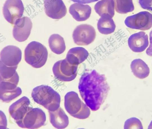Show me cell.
I'll use <instances>...</instances> for the list:
<instances>
[{
	"instance_id": "1",
	"label": "cell",
	"mask_w": 152,
	"mask_h": 129,
	"mask_svg": "<svg viewBox=\"0 0 152 129\" xmlns=\"http://www.w3.org/2000/svg\"><path fill=\"white\" fill-rule=\"evenodd\" d=\"M78 88L86 104L93 111L99 109L110 89L104 75L99 73L95 70L82 74Z\"/></svg>"
},
{
	"instance_id": "2",
	"label": "cell",
	"mask_w": 152,
	"mask_h": 129,
	"mask_svg": "<svg viewBox=\"0 0 152 129\" xmlns=\"http://www.w3.org/2000/svg\"><path fill=\"white\" fill-rule=\"evenodd\" d=\"M31 95L35 102L49 111H56L60 107V95L49 86L42 85L35 87Z\"/></svg>"
},
{
	"instance_id": "3",
	"label": "cell",
	"mask_w": 152,
	"mask_h": 129,
	"mask_svg": "<svg viewBox=\"0 0 152 129\" xmlns=\"http://www.w3.org/2000/svg\"><path fill=\"white\" fill-rule=\"evenodd\" d=\"M25 60L28 63L36 68L43 66L46 63L48 52L41 43L32 41L27 46L24 51Z\"/></svg>"
},
{
	"instance_id": "4",
	"label": "cell",
	"mask_w": 152,
	"mask_h": 129,
	"mask_svg": "<svg viewBox=\"0 0 152 129\" xmlns=\"http://www.w3.org/2000/svg\"><path fill=\"white\" fill-rule=\"evenodd\" d=\"M64 106L66 111L71 116L78 119H86L90 114L91 112L88 106L74 91L68 92L65 95Z\"/></svg>"
},
{
	"instance_id": "5",
	"label": "cell",
	"mask_w": 152,
	"mask_h": 129,
	"mask_svg": "<svg viewBox=\"0 0 152 129\" xmlns=\"http://www.w3.org/2000/svg\"><path fill=\"white\" fill-rule=\"evenodd\" d=\"M46 120L45 114L41 109L30 106L23 119L17 124L22 128L37 129L44 125Z\"/></svg>"
},
{
	"instance_id": "6",
	"label": "cell",
	"mask_w": 152,
	"mask_h": 129,
	"mask_svg": "<svg viewBox=\"0 0 152 129\" xmlns=\"http://www.w3.org/2000/svg\"><path fill=\"white\" fill-rule=\"evenodd\" d=\"M78 65L70 63L66 58L59 60L54 65L53 71L55 77L64 82L74 80L77 75Z\"/></svg>"
},
{
	"instance_id": "7",
	"label": "cell",
	"mask_w": 152,
	"mask_h": 129,
	"mask_svg": "<svg viewBox=\"0 0 152 129\" xmlns=\"http://www.w3.org/2000/svg\"><path fill=\"white\" fill-rule=\"evenodd\" d=\"M124 23L128 27L142 31L147 30L152 26V14L146 11H142L127 17Z\"/></svg>"
},
{
	"instance_id": "8",
	"label": "cell",
	"mask_w": 152,
	"mask_h": 129,
	"mask_svg": "<svg viewBox=\"0 0 152 129\" xmlns=\"http://www.w3.org/2000/svg\"><path fill=\"white\" fill-rule=\"evenodd\" d=\"M96 33L91 25L81 24L74 29L72 37L75 43L78 45H86L92 43L95 39Z\"/></svg>"
},
{
	"instance_id": "9",
	"label": "cell",
	"mask_w": 152,
	"mask_h": 129,
	"mask_svg": "<svg viewBox=\"0 0 152 129\" xmlns=\"http://www.w3.org/2000/svg\"><path fill=\"white\" fill-rule=\"evenodd\" d=\"M24 8L21 0H7L3 8L5 19L12 25L23 15Z\"/></svg>"
},
{
	"instance_id": "10",
	"label": "cell",
	"mask_w": 152,
	"mask_h": 129,
	"mask_svg": "<svg viewBox=\"0 0 152 129\" xmlns=\"http://www.w3.org/2000/svg\"><path fill=\"white\" fill-rule=\"evenodd\" d=\"M13 29V35L17 41L23 42L27 39L32 27L30 19L27 17H23L15 22Z\"/></svg>"
},
{
	"instance_id": "11",
	"label": "cell",
	"mask_w": 152,
	"mask_h": 129,
	"mask_svg": "<svg viewBox=\"0 0 152 129\" xmlns=\"http://www.w3.org/2000/svg\"><path fill=\"white\" fill-rule=\"evenodd\" d=\"M22 52L18 47L8 45L4 47L0 54V61L8 66H18L20 61Z\"/></svg>"
},
{
	"instance_id": "12",
	"label": "cell",
	"mask_w": 152,
	"mask_h": 129,
	"mask_svg": "<svg viewBox=\"0 0 152 129\" xmlns=\"http://www.w3.org/2000/svg\"><path fill=\"white\" fill-rule=\"evenodd\" d=\"M44 5L46 15L52 18L59 19L66 13L67 9L62 0H44Z\"/></svg>"
},
{
	"instance_id": "13",
	"label": "cell",
	"mask_w": 152,
	"mask_h": 129,
	"mask_svg": "<svg viewBox=\"0 0 152 129\" xmlns=\"http://www.w3.org/2000/svg\"><path fill=\"white\" fill-rule=\"evenodd\" d=\"M30 104L29 99L26 96H23L10 106L9 114L16 123L23 119L30 107Z\"/></svg>"
},
{
	"instance_id": "14",
	"label": "cell",
	"mask_w": 152,
	"mask_h": 129,
	"mask_svg": "<svg viewBox=\"0 0 152 129\" xmlns=\"http://www.w3.org/2000/svg\"><path fill=\"white\" fill-rule=\"evenodd\" d=\"M128 44L134 52H140L144 51L149 44L148 35L143 31L132 35L128 39Z\"/></svg>"
},
{
	"instance_id": "15",
	"label": "cell",
	"mask_w": 152,
	"mask_h": 129,
	"mask_svg": "<svg viewBox=\"0 0 152 129\" xmlns=\"http://www.w3.org/2000/svg\"><path fill=\"white\" fill-rule=\"evenodd\" d=\"M69 11L76 21H82L89 18L91 13V9L88 5L75 3L70 6Z\"/></svg>"
},
{
	"instance_id": "16",
	"label": "cell",
	"mask_w": 152,
	"mask_h": 129,
	"mask_svg": "<svg viewBox=\"0 0 152 129\" xmlns=\"http://www.w3.org/2000/svg\"><path fill=\"white\" fill-rule=\"evenodd\" d=\"M49 113L50 122L55 128L64 129L68 125V117L61 107L54 111H49Z\"/></svg>"
},
{
	"instance_id": "17",
	"label": "cell",
	"mask_w": 152,
	"mask_h": 129,
	"mask_svg": "<svg viewBox=\"0 0 152 129\" xmlns=\"http://www.w3.org/2000/svg\"><path fill=\"white\" fill-rule=\"evenodd\" d=\"M88 55V51L84 48L76 47L69 50L66 58L71 64L78 65L84 61Z\"/></svg>"
},
{
	"instance_id": "18",
	"label": "cell",
	"mask_w": 152,
	"mask_h": 129,
	"mask_svg": "<svg viewBox=\"0 0 152 129\" xmlns=\"http://www.w3.org/2000/svg\"><path fill=\"white\" fill-rule=\"evenodd\" d=\"M130 66L133 74L137 78L143 79L149 75V68L141 59H137L133 60L131 63Z\"/></svg>"
},
{
	"instance_id": "19",
	"label": "cell",
	"mask_w": 152,
	"mask_h": 129,
	"mask_svg": "<svg viewBox=\"0 0 152 129\" xmlns=\"http://www.w3.org/2000/svg\"><path fill=\"white\" fill-rule=\"evenodd\" d=\"M112 18L107 15H104L101 16L97 24V28L100 33L107 35L114 31L116 26Z\"/></svg>"
},
{
	"instance_id": "20",
	"label": "cell",
	"mask_w": 152,
	"mask_h": 129,
	"mask_svg": "<svg viewBox=\"0 0 152 129\" xmlns=\"http://www.w3.org/2000/svg\"><path fill=\"white\" fill-rule=\"evenodd\" d=\"M113 0H101L95 5L94 9L99 16L107 15L113 17L115 14Z\"/></svg>"
},
{
	"instance_id": "21",
	"label": "cell",
	"mask_w": 152,
	"mask_h": 129,
	"mask_svg": "<svg viewBox=\"0 0 152 129\" xmlns=\"http://www.w3.org/2000/svg\"><path fill=\"white\" fill-rule=\"evenodd\" d=\"M48 43L51 51L57 54L63 53L66 49L64 38L58 34H54L50 37Z\"/></svg>"
},
{
	"instance_id": "22",
	"label": "cell",
	"mask_w": 152,
	"mask_h": 129,
	"mask_svg": "<svg viewBox=\"0 0 152 129\" xmlns=\"http://www.w3.org/2000/svg\"><path fill=\"white\" fill-rule=\"evenodd\" d=\"M115 11L118 13L124 14L133 11L134 6L132 0H113Z\"/></svg>"
},
{
	"instance_id": "23",
	"label": "cell",
	"mask_w": 152,
	"mask_h": 129,
	"mask_svg": "<svg viewBox=\"0 0 152 129\" xmlns=\"http://www.w3.org/2000/svg\"><path fill=\"white\" fill-rule=\"evenodd\" d=\"M19 81V77L16 72L11 78L7 79H0V91L14 90L17 87Z\"/></svg>"
},
{
	"instance_id": "24",
	"label": "cell",
	"mask_w": 152,
	"mask_h": 129,
	"mask_svg": "<svg viewBox=\"0 0 152 129\" xmlns=\"http://www.w3.org/2000/svg\"><path fill=\"white\" fill-rule=\"evenodd\" d=\"M21 93V88L17 87L13 90L0 91V98L3 101L8 103L19 96Z\"/></svg>"
},
{
	"instance_id": "25",
	"label": "cell",
	"mask_w": 152,
	"mask_h": 129,
	"mask_svg": "<svg viewBox=\"0 0 152 129\" xmlns=\"http://www.w3.org/2000/svg\"><path fill=\"white\" fill-rule=\"evenodd\" d=\"M17 67L8 66L0 61V79H7L12 77L16 72Z\"/></svg>"
},
{
	"instance_id": "26",
	"label": "cell",
	"mask_w": 152,
	"mask_h": 129,
	"mask_svg": "<svg viewBox=\"0 0 152 129\" xmlns=\"http://www.w3.org/2000/svg\"><path fill=\"white\" fill-rule=\"evenodd\" d=\"M124 129H143L140 121L136 117H132L127 120L124 123Z\"/></svg>"
},
{
	"instance_id": "27",
	"label": "cell",
	"mask_w": 152,
	"mask_h": 129,
	"mask_svg": "<svg viewBox=\"0 0 152 129\" xmlns=\"http://www.w3.org/2000/svg\"><path fill=\"white\" fill-rule=\"evenodd\" d=\"M142 8L152 12V0H138Z\"/></svg>"
},
{
	"instance_id": "28",
	"label": "cell",
	"mask_w": 152,
	"mask_h": 129,
	"mask_svg": "<svg viewBox=\"0 0 152 129\" xmlns=\"http://www.w3.org/2000/svg\"><path fill=\"white\" fill-rule=\"evenodd\" d=\"M150 45L146 50L147 54L150 56H152V29L149 34Z\"/></svg>"
},
{
	"instance_id": "29",
	"label": "cell",
	"mask_w": 152,
	"mask_h": 129,
	"mask_svg": "<svg viewBox=\"0 0 152 129\" xmlns=\"http://www.w3.org/2000/svg\"><path fill=\"white\" fill-rule=\"evenodd\" d=\"M74 2H76L81 4H88L94 2L99 0H70Z\"/></svg>"
},
{
	"instance_id": "30",
	"label": "cell",
	"mask_w": 152,
	"mask_h": 129,
	"mask_svg": "<svg viewBox=\"0 0 152 129\" xmlns=\"http://www.w3.org/2000/svg\"><path fill=\"white\" fill-rule=\"evenodd\" d=\"M148 129H152V120L150 123L149 125L148 126Z\"/></svg>"
}]
</instances>
